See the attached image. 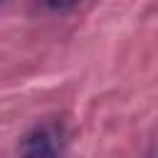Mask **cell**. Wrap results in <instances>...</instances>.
Returning a JSON list of instances; mask_svg holds the SVG:
<instances>
[{"instance_id":"obj_1","label":"cell","mask_w":158,"mask_h":158,"mask_svg":"<svg viewBox=\"0 0 158 158\" xmlns=\"http://www.w3.org/2000/svg\"><path fill=\"white\" fill-rule=\"evenodd\" d=\"M64 153V128L59 121L49 118L35 123L20 146V158H62Z\"/></svg>"},{"instance_id":"obj_2","label":"cell","mask_w":158,"mask_h":158,"mask_svg":"<svg viewBox=\"0 0 158 158\" xmlns=\"http://www.w3.org/2000/svg\"><path fill=\"white\" fill-rule=\"evenodd\" d=\"M52 10H69V7H74L77 5V0H44Z\"/></svg>"},{"instance_id":"obj_3","label":"cell","mask_w":158,"mask_h":158,"mask_svg":"<svg viewBox=\"0 0 158 158\" xmlns=\"http://www.w3.org/2000/svg\"><path fill=\"white\" fill-rule=\"evenodd\" d=\"M146 158H153V148H148V156Z\"/></svg>"},{"instance_id":"obj_4","label":"cell","mask_w":158,"mask_h":158,"mask_svg":"<svg viewBox=\"0 0 158 158\" xmlns=\"http://www.w3.org/2000/svg\"><path fill=\"white\" fill-rule=\"evenodd\" d=\"M0 2H2V0H0Z\"/></svg>"}]
</instances>
